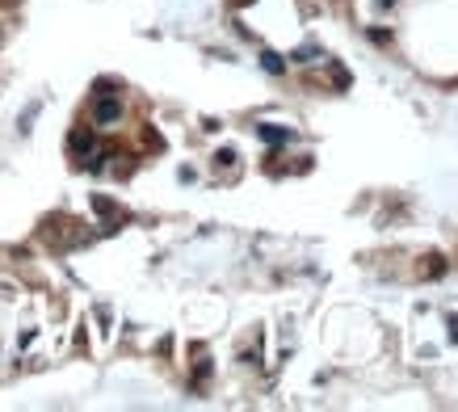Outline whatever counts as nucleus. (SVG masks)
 I'll list each match as a JSON object with an SVG mask.
<instances>
[{
  "mask_svg": "<svg viewBox=\"0 0 458 412\" xmlns=\"http://www.w3.org/2000/svg\"><path fill=\"white\" fill-rule=\"evenodd\" d=\"M261 64H265V72H286V64H282V55H274V50H265V55H261Z\"/></svg>",
  "mask_w": 458,
  "mask_h": 412,
  "instance_id": "f03ea898",
  "label": "nucleus"
},
{
  "mask_svg": "<svg viewBox=\"0 0 458 412\" xmlns=\"http://www.w3.org/2000/svg\"><path fill=\"white\" fill-rule=\"evenodd\" d=\"M215 165H219V169H231V165H236V151H219Z\"/></svg>",
  "mask_w": 458,
  "mask_h": 412,
  "instance_id": "20e7f679",
  "label": "nucleus"
},
{
  "mask_svg": "<svg viewBox=\"0 0 458 412\" xmlns=\"http://www.w3.org/2000/svg\"><path fill=\"white\" fill-rule=\"evenodd\" d=\"M93 118H97L101 127L118 122V118H122V101H118V97H97V106H93Z\"/></svg>",
  "mask_w": 458,
  "mask_h": 412,
  "instance_id": "f257e3e1",
  "label": "nucleus"
},
{
  "mask_svg": "<svg viewBox=\"0 0 458 412\" xmlns=\"http://www.w3.org/2000/svg\"><path fill=\"white\" fill-rule=\"evenodd\" d=\"M379 5H391V0H379Z\"/></svg>",
  "mask_w": 458,
  "mask_h": 412,
  "instance_id": "39448f33",
  "label": "nucleus"
},
{
  "mask_svg": "<svg viewBox=\"0 0 458 412\" xmlns=\"http://www.w3.org/2000/svg\"><path fill=\"white\" fill-rule=\"evenodd\" d=\"M236 5H248V0H236Z\"/></svg>",
  "mask_w": 458,
  "mask_h": 412,
  "instance_id": "423d86ee",
  "label": "nucleus"
},
{
  "mask_svg": "<svg viewBox=\"0 0 458 412\" xmlns=\"http://www.w3.org/2000/svg\"><path fill=\"white\" fill-rule=\"evenodd\" d=\"M261 139H269V143H286L290 131H282V127H261Z\"/></svg>",
  "mask_w": 458,
  "mask_h": 412,
  "instance_id": "7ed1b4c3",
  "label": "nucleus"
}]
</instances>
